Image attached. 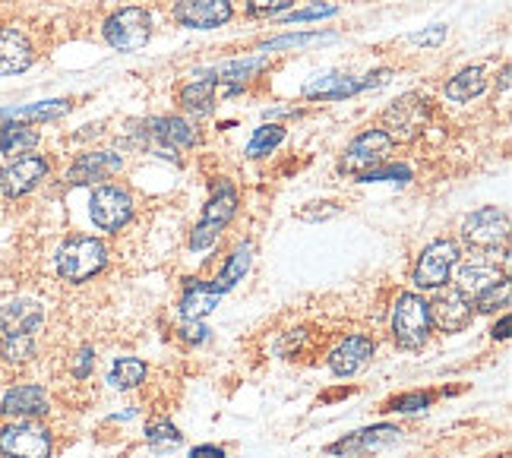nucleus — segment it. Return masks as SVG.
<instances>
[{
  "instance_id": "nucleus-1",
  "label": "nucleus",
  "mask_w": 512,
  "mask_h": 458,
  "mask_svg": "<svg viewBox=\"0 0 512 458\" xmlns=\"http://www.w3.org/2000/svg\"><path fill=\"white\" fill-rule=\"evenodd\" d=\"M105 266H108V247L98 241V237H89V234L67 237V241L54 253L57 275H61L64 282H73V285L89 282V278H95Z\"/></svg>"
},
{
  "instance_id": "nucleus-2",
  "label": "nucleus",
  "mask_w": 512,
  "mask_h": 458,
  "mask_svg": "<svg viewBox=\"0 0 512 458\" xmlns=\"http://www.w3.org/2000/svg\"><path fill=\"white\" fill-rule=\"evenodd\" d=\"M136 143L146 146L159 158H171L177 162V149H190L200 143V133L184 117H152L143 124V130H136Z\"/></svg>"
},
{
  "instance_id": "nucleus-3",
  "label": "nucleus",
  "mask_w": 512,
  "mask_h": 458,
  "mask_svg": "<svg viewBox=\"0 0 512 458\" xmlns=\"http://www.w3.org/2000/svg\"><path fill=\"white\" fill-rule=\"evenodd\" d=\"M238 215V190H234L228 181L219 184V190L212 193V199L203 209V218L196 222L193 234H190V250L203 253L209 250L215 241H219V234L231 225V218Z\"/></svg>"
},
{
  "instance_id": "nucleus-4",
  "label": "nucleus",
  "mask_w": 512,
  "mask_h": 458,
  "mask_svg": "<svg viewBox=\"0 0 512 458\" xmlns=\"http://www.w3.org/2000/svg\"><path fill=\"white\" fill-rule=\"evenodd\" d=\"M392 338L408 351L421 348L430 338V310L421 294L405 291L396 301V310H392Z\"/></svg>"
},
{
  "instance_id": "nucleus-5",
  "label": "nucleus",
  "mask_w": 512,
  "mask_h": 458,
  "mask_svg": "<svg viewBox=\"0 0 512 458\" xmlns=\"http://www.w3.org/2000/svg\"><path fill=\"white\" fill-rule=\"evenodd\" d=\"M459 263V244L456 241H433L421 250L418 256V266H415V275H411V282H415L418 291H437L449 282L452 269Z\"/></svg>"
},
{
  "instance_id": "nucleus-6",
  "label": "nucleus",
  "mask_w": 512,
  "mask_h": 458,
  "mask_svg": "<svg viewBox=\"0 0 512 458\" xmlns=\"http://www.w3.org/2000/svg\"><path fill=\"white\" fill-rule=\"evenodd\" d=\"M51 430L35 421H16L0 427V455L7 458H51Z\"/></svg>"
},
{
  "instance_id": "nucleus-7",
  "label": "nucleus",
  "mask_w": 512,
  "mask_h": 458,
  "mask_svg": "<svg viewBox=\"0 0 512 458\" xmlns=\"http://www.w3.org/2000/svg\"><path fill=\"white\" fill-rule=\"evenodd\" d=\"M102 32L114 51H140L152 35V19L143 7H124L105 19Z\"/></svg>"
},
{
  "instance_id": "nucleus-8",
  "label": "nucleus",
  "mask_w": 512,
  "mask_h": 458,
  "mask_svg": "<svg viewBox=\"0 0 512 458\" xmlns=\"http://www.w3.org/2000/svg\"><path fill=\"white\" fill-rule=\"evenodd\" d=\"M89 215H92V225L108 231V234H117L121 228H127V222L133 218V196H130V190L117 187V184L95 187V193L89 199Z\"/></svg>"
},
{
  "instance_id": "nucleus-9",
  "label": "nucleus",
  "mask_w": 512,
  "mask_h": 458,
  "mask_svg": "<svg viewBox=\"0 0 512 458\" xmlns=\"http://www.w3.org/2000/svg\"><path fill=\"white\" fill-rule=\"evenodd\" d=\"M427 117H430V102L424 95L418 92H408L402 95L399 102H392L389 111L383 114V130L392 136V143H408V139H415L424 124H427Z\"/></svg>"
},
{
  "instance_id": "nucleus-10",
  "label": "nucleus",
  "mask_w": 512,
  "mask_h": 458,
  "mask_svg": "<svg viewBox=\"0 0 512 458\" xmlns=\"http://www.w3.org/2000/svg\"><path fill=\"white\" fill-rule=\"evenodd\" d=\"M509 237V215L497 206H484L471 212L462 225V241L475 250H497Z\"/></svg>"
},
{
  "instance_id": "nucleus-11",
  "label": "nucleus",
  "mask_w": 512,
  "mask_h": 458,
  "mask_svg": "<svg viewBox=\"0 0 512 458\" xmlns=\"http://www.w3.org/2000/svg\"><path fill=\"white\" fill-rule=\"evenodd\" d=\"M392 149H396V143H392V136L386 130H367V133H361L345 149V155H342V171L361 177L370 168L386 165V158H389Z\"/></svg>"
},
{
  "instance_id": "nucleus-12",
  "label": "nucleus",
  "mask_w": 512,
  "mask_h": 458,
  "mask_svg": "<svg viewBox=\"0 0 512 458\" xmlns=\"http://www.w3.org/2000/svg\"><path fill=\"white\" fill-rule=\"evenodd\" d=\"M48 158L45 155H16L0 168V193L7 199H19L32 193L48 177Z\"/></svg>"
},
{
  "instance_id": "nucleus-13",
  "label": "nucleus",
  "mask_w": 512,
  "mask_h": 458,
  "mask_svg": "<svg viewBox=\"0 0 512 458\" xmlns=\"http://www.w3.org/2000/svg\"><path fill=\"white\" fill-rule=\"evenodd\" d=\"M121 168H124V158L117 155V152H86V155H80L70 165L67 184L70 187H92V184L102 187Z\"/></svg>"
},
{
  "instance_id": "nucleus-14",
  "label": "nucleus",
  "mask_w": 512,
  "mask_h": 458,
  "mask_svg": "<svg viewBox=\"0 0 512 458\" xmlns=\"http://www.w3.org/2000/svg\"><path fill=\"white\" fill-rule=\"evenodd\" d=\"M427 310H430V326H437L440 332H462L471 323V316H475V307L459 291H440L427 304Z\"/></svg>"
},
{
  "instance_id": "nucleus-15",
  "label": "nucleus",
  "mask_w": 512,
  "mask_h": 458,
  "mask_svg": "<svg viewBox=\"0 0 512 458\" xmlns=\"http://www.w3.org/2000/svg\"><path fill=\"white\" fill-rule=\"evenodd\" d=\"M174 19L184 29H219L231 19V0H181Z\"/></svg>"
},
{
  "instance_id": "nucleus-16",
  "label": "nucleus",
  "mask_w": 512,
  "mask_h": 458,
  "mask_svg": "<svg viewBox=\"0 0 512 458\" xmlns=\"http://www.w3.org/2000/svg\"><path fill=\"white\" fill-rule=\"evenodd\" d=\"M32 64H35V48L29 38L19 29L0 26V76L26 73Z\"/></svg>"
},
{
  "instance_id": "nucleus-17",
  "label": "nucleus",
  "mask_w": 512,
  "mask_h": 458,
  "mask_svg": "<svg viewBox=\"0 0 512 458\" xmlns=\"http://www.w3.org/2000/svg\"><path fill=\"white\" fill-rule=\"evenodd\" d=\"M373 357V338L370 335H348L329 354V370L336 376H354L364 370Z\"/></svg>"
},
{
  "instance_id": "nucleus-18",
  "label": "nucleus",
  "mask_w": 512,
  "mask_h": 458,
  "mask_svg": "<svg viewBox=\"0 0 512 458\" xmlns=\"http://www.w3.org/2000/svg\"><path fill=\"white\" fill-rule=\"evenodd\" d=\"M42 326H45V307L38 301H29V297L10 301L0 310V332L4 335H35Z\"/></svg>"
},
{
  "instance_id": "nucleus-19",
  "label": "nucleus",
  "mask_w": 512,
  "mask_h": 458,
  "mask_svg": "<svg viewBox=\"0 0 512 458\" xmlns=\"http://www.w3.org/2000/svg\"><path fill=\"white\" fill-rule=\"evenodd\" d=\"M0 411L7 417H16V421H35V417H45L48 414V392L42 386H13L4 402H0Z\"/></svg>"
},
{
  "instance_id": "nucleus-20",
  "label": "nucleus",
  "mask_w": 512,
  "mask_h": 458,
  "mask_svg": "<svg viewBox=\"0 0 512 458\" xmlns=\"http://www.w3.org/2000/svg\"><path fill=\"white\" fill-rule=\"evenodd\" d=\"M399 427H392V424H380V427H370V430H358V433H351L345 436V440L339 443H332L326 452L329 455H354V452H367V449H380V446H389V443H396L399 440Z\"/></svg>"
},
{
  "instance_id": "nucleus-21",
  "label": "nucleus",
  "mask_w": 512,
  "mask_h": 458,
  "mask_svg": "<svg viewBox=\"0 0 512 458\" xmlns=\"http://www.w3.org/2000/svg\"><path fill=\"white\" fill-rule=\"evenodd\" d=\"M503 272L497 266H490V263H465L459 266L456 272V291L465 294L468 301H475V297H481L484 291H490L494 285L503 282Z\"/></svg>"
},
{
  "instance_id": "nucleus-22",
  "label": "nucleus",
  "mask_w": 512,
  "mask_h": 458,
  "mask_svg": "<svg viewBox=\"0 0 512 458\" xmlns=\"http://www.w3.org/2000/svg\"><path fill=\"white\" fill-rule=\"evenodd\" d=\"M70 111L67 98H54V102H38V105H19V108H0V127L4 124H29V121H54Z\"/></svg>"
},
{
  "instance_id": "nucleus-23",
  "label": "nucleus",
  "mask_w": 512,
  "mask_h": 458,
  "mask_svg": "<svg viewBox=\"0 0 512 458\" xmlns=\"http://www.w3.org/2000/svg\"><path fill=\"white\" fill-rule=\"evenodd\" d=\"M222 294L212 288V282H190L181 294V316L184 320H203L219 307Z\"/></svg>"
},
{
  "instance_id": "nucleus-24",
  "label": "nucleus",
  "mask_w": 512,
  "mask_h": 458,
  "mask_svg": "<svg viewBox=\"0 0 512 458\" xmlns=\"http://www.w3.org/2000/svg\"><path fill=\"white\" fill-rule=\"evenodd\" d=\"M250 263H253V244L234 247V253L228 256V263H225V269L219 272V278L212 282V288L219 291V294L231 291L238 282H244V275L250 272Z\"/></svg>"
},
{
  "instance_id": "nucleus-25",
  "label": "nucleus",
  "mask_w": 512,
  "mask_h": 458,
  "mask_svg": "<svg viewBox=\"0 0 512 458\" xmlns=\"http://www.w3.org/2000/svg\"><path fill=\"white\" fill-rule=\"evenodd\" d=\"M484 89H487L484 70L481 67H465L462 73H456L446 83V98H452V102H471V98H478Z\"/></svg>"
},
{
  "instance_id": "nucleus-26",
  "label": "nucleus",
  "mask_w": 512,
  "mask_h": 458,
  "mask_svg": "<svg viewBox=\"0 0 512 458\" xmlns=\"http://www.w3.org/2000/svg\"><path fill=\"white\" fill-rule=\"evenodd\" d=\"M38 146V130L32 124H4L0 127V152L4 155H29Z\"/></svg>"
},
{
  "instance_id": "nucleus-27",
  "label": "nucleus",
  "mask_w": 512,
  "mask_h": 458,
  "mask_svg": "<svg viewBox=\"0 0 512 458\" xmlns=\"http://www.w3.org/2000/svg\"><path fill=\"white\" fill-rule=\"evenodd\" d=\"M181 105L193 114H209L215 105V83L206 76H190V83L181 92Z\"/></svg>"
},
{
  "instance_id": "nucleus-28",
  "label": "nucleus",
  "mask_w": 512,
  "mask_h": 458,
  "mask_svg": "<svg viewBox=\"0 0 512 458\" xmlns=\"http://www.w3.org/2000/svg\"><path fill=\"white\" fill-rule=\"evenodd\" d=\"M143 380H146V364L140 361V357H117L111 373H108L111 389H121V392L136 389Z\"/></svg>"
},
{
  "instance_id": "nucleus-29",
  "label": "nucleus",
  "mask_w": 512,
  "mask_h": 458,
  "mask_svg": "<svg viewBox=\"0 0 512 458\" xmlns=\"http://www.w3.org/2000/svg\"><path fill=\"white\" fill-rule=\"evenodd\" d=\"M0 357L19 367L35 357V335H0Z\"/></svg>"
},
{
  "instance_id": "nucleus-30",
  "label": "nucleus",
  "mask_w": 512,
  "mask_h": 458,
  "mask_svg": "<svg viewBox=\"0 0 512 458\" xmlns=\"http://www.w3.org/2000/svg\"><path fill=\"white\" fill-rule=\"evenodd\" d=\"M282 139H285V127H279V124L256 127L253 139L247 143V158H266L269 152H275L282 146Z\"/></svg>"
},
{
  "instance_id": "nucleus-31",
  "label": "nucleus",
  "mask_w": 512,
  "mask_h": 458,
  "mask_svg": "<svg viewBox=\"0 0 512 458\" xmlns=\"http://www.w3.org/2000/svg\"><path fill=\"white\" fill-rule=\"evenodd\" d=\"M146 443L152 449H174V446H181V430L171 421H152L146 427Z\"/></svg>"
},
{
  "instance_id": "nucleus-32",
  "label": "nucleus",
  "mask_w": 512,
  "mask_h": 458,
  "mask_svg": "<svg viewBox=\"0 0 512 458\" xmlns=\"http://www.w3.org/2000/svg\"><path fill=\"white\" fill-rule=\"evenodd\" d=\"M329 35L320 32H304V35H282V38H272V42H263L260 51H282V48H304V45H317L326 42Z\"/></svg>"
},
{
  "instance_id": "nucleus-33",
  "label": "nucleus",
  "mask_w": 512,
  "mask_h": 458,
  "mask_svg": "<svg viewBox=\"0 0 512 458\" xmlns=\"http://www.w3.org/2000/svg\"><path fill=\"white\" fill-rule=\"evenodd\" d=\"M358 181H364V184H377V181L405 184V181H411V168H405V165H377V168H370L367 174H361Z\"/></svg>"
},
{
  "instance_id": "nucleus-34",
  "label": "nucleus",
  "mask_w": 512,
  "mask_h": 458,
  "mask_svg": "<svg viewBox=\"0 0 512 458\" xmlns=\"http://www.w3.org/2000/svg\"><path fill=\"white\" fill-rule=\"evenodd\" d=\"M475 307H478L481 313H494V310L509 307V282H506V278H503L500 285L490 288V291H484L481 297H475Z\"/></svg>"
},
{
  "instance_id": "nucleus-35",
  "label": "nucleus",
  "mask_w": 512,
  "mask_h": 458,
  "mask_svg": "<svg viewBox=\"0 0 512 458\" xmlns=\"http://www.w3.org/2000/svg\"><path fill=\"white\" fill-rule=\"evenodd\" d=\"M336 4H313L307 10H294V13H285L282 19L285 23H310V19H326V16H336Z\"/></svg>"
},
{
  "instance_id": "nucleus-36",
  "label": "nucleus",
  "mask_w": 512,
  "mask_h": 458,
  "mask_svg": "<svg viewBox=\"0 0 512 458\" xmlns=\"http://www.w3.org/2000/svg\"><path fill=\"white\" fill-rule=\"evenodd\" d=\"M294 4V0H247V13L263 19V16H279L285 13L288 7Z\"/></svg>"
},
{
  "instance_id": "nucleus-37",
  "label": "nucleus",
  "mask_w": 512,
  "mask_h": 458,
  "mask_svg": "<svg viewBox=\"0 0 512 458\" xmlns=\"http://www.w3.org/2000/svg\"><path fill=\"white\" fill-rule=\"evenodd\" d=\"M430 405V395L424 392H408V395H396L386 405V411H424Z\"/></svg>"
},
{
  "instance_id": "nucleus-38",
  "label": "nucleus",
  "mask_w": 512,
  "mask_h": 458,
  "mask_svg": "<svg viewBox=\"0 0 512 458\" xmlns=\"http://www.w3.org/2000/svg\"><path fill=\"white\" fill-rule=\"evenodd\" d=\"M339 212L342 209L336 203H307L298 212V218H301V222H323V218H332V215H339Z\"/></svg>"
},
{
  "instance_id": "nucleus-39",
  "label": "nucleus",
  "mask_w": 512,
  "mask_h": 458,
  "mask_svg": "<svg viewBox=\"0 0 512 458\" xmlns=\"http://www.w3.org/2000/svg\"><path fill=\"white\" fill-rule=\"evenodd\" d=\"M92 367H95V351H92V345H83L80 351H76V357H73L70 373L76 376V380H86V376L92 373Z\"/></svg>"
},
{
  "instance_id": "nucleus-40",
  "label": "nucleus",
  "mask_w": 512,
  "mask_h": 458,
  "mask_svg": "<svg viewBox=\"0 0 512 458\" xmlns=\"http://www.w3.org/2000/svg\"><path fill=\"white\" fill-rule=\"evenodd\" d=\"M177 332H181V338H184V342H190V345H200V342H206V338H209V329L200 320H184V326L177 329Z\"/></svg>"
},
{
  "instance_id": "nucleus-41",
  "label": "nucleus",
  "mask_w": 512,
  "mask_h": 458,
  "mask_svg": "<svg viewBox=\"0 0 512 458\" xmlns=\"http://www.w3.org/2000/svg\"><path fill=\"white\" fill-rule=\"evenodd\" d=\"M443 38H446V26H430L427 32L411 35V42H415V45H440Z\"/></svg>"
},
{
  "instance_id": "nucleus-42",
  "label": "nucleus",
  "mask_w": 512,
  "mask_h": 458,
  "mask_svg": "<svg viewBox=\"0 0 512 458\" xmlns=\"http://www.w3.org/2000/svg\"><path fill=\"white\" fill-rule=\"evenodd\" d=\"M190 458H225V449L206 443V446H196V449L190 452Z\"/></svg>"
},
{
  "instance_id": "nucleus-43",
  "label": "nucleus",
  "mask_w": 512,
  "mask_h": 458,
  "mask_svg": "<svg viewBox=\"0 0 512 458\" xmlns=\"http://www.w3.org/2000/svg\"><path fill=\"white\" fill-rule=\"evenodd\" d=\"M506 329H509V320H506V316H503V320H500V326H494V338H506V335H509Z\"/></svg>"
}]
</instances>
